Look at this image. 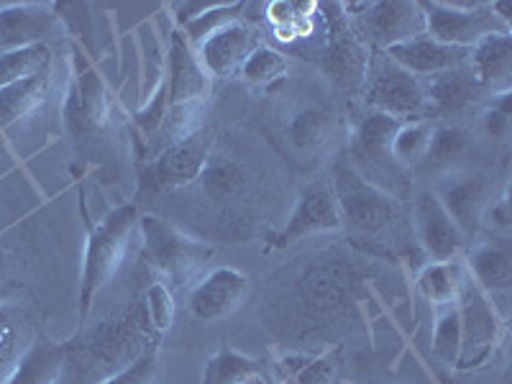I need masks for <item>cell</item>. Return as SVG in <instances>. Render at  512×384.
I'll return each mask as SVG.
<instances>
[{"mask_svg":"<svg viewBox=\"0 0 512 384\" xmlns=\"http://www.w3.org/2000/svg\"><path fill=\"white\" fill-rule=\"evenodd\" d=\"M52 64L54 57L49 44H34V47L3 52L0 54V90L18 80H26V77L52 70Z\"/></svg>","mask_w":512,"mask_h":384,"instance_id":"obj_33","label":"cell"},{"mask_svg":"<svg viewBox=\"0 0 512 384\" xmlns=\"http://www.w3.org/2000/svg\"><path fill=\"white\" fill-rule=\"evenodd\" d=\"M210 77L200 67L195 49L180 29L172 31L167 44V118L162 131L169 136L167 146L195 131L198 118L210 98Z\"/></svg>","mask_w":512,"mask_h":384,"instance_id":"obj_1","label":"cell"},{"mask_svg":"<svg viewBox=\"0 0 512 384\" xmlns=\"http://www.w3.org/2000/svg\"><path fill=\"white\" fill-rule=\"evenodd\" d=\"M433 121H408L400 123V128L392 136L390 157L400 169L418 167L425 159L428 144H431Z\"/></svg>","mask_w":512,"mask_h":384,"instance_id":"obj_34","label":"cell"},{"mask_svg":"<svg viewBox=\"0 0 512 384\" xmlns=\"http://www.w3.org/2000/svg\"><path fill=\"white\" fill-rule=\"evenodd\" d=\"M341 228V213H338L336 195H333L331 175L310 180L297 198L292 216L287 218L280 231L269 236L272 249H287L297 241L315 236V233H331Z\"/></svg>","mask_w":512,"mask_h":384,"instance_id":"obj_12","label":"cell"},{"mask_svg":"<svg viewBox=\"0 0 512 384\" xmlns=\"http://www.w3.org/2000/svg\"><path fill=\"white\" fill-rule=\"evenodd\" d=\"M397 128H400V121H397V118L369 111L367 116L361 118L359 126L354 128V134H351L349 154L351 159H356V164H351V167L359 169L361 164L369 162L372 172H377V175L379 172L390 175L392 169H400L390 157V144ZM372 172L367 175V180L372 177Z\"/></svg>","mask_w":512,"mask_h":384,"instance_id":"obj_19","label":"cell"},{"mask_svg":"<svg viewBox=\"0 0 512 384\" xmlns=\"http://www.w3.org/2000/svg\"><path fill=\"white\" fill-rule=\"evenodd\" d=\"M474 134L472 128H466L459 121H441L433 123L431 131V144H428V152H425V164L441 169H451V164L459 162L469 149H472Z\"/></svg>","mask_w":512,"mask_h":384,"instance_id":"obj_31","label":"cell"},{"mask_svg":"<svg viewBox=\"0 0 512 384\" xmlns=\"http://www.w3.org/2000/svg\"><path fill=\"white\" fill-rule=\"evenodd\" d=\"M198 182L200 190H203V195L210 203L226 205L239 198L241 192L246 190V172L236 159L218 152L216 144H213V152H210V159Z\"/></svg>","mask_w":512,"mask_h":384,"instance_id":"obj_29","label":"cell"},{"mask_svg":"<svg viewBox=\"0 0 512 384\" xmlns=\"http://www.w3.org/2000/svg\"><path fill=\"white\" fill-rule=\"evenodd\" d=\"M52 82V70H47L0 90V128L13 126L21 118H29L31 113L39 111L52 93Z\"/></svg>","mask_w":512,"mask_h":384,"instance_id":"obj_26","label":"cell"},{"mask_svg":"<svg viewBox=\"0 0 512 384\" xmlns=\"http://www.w3.org/2000/svg\"><path fill=\"white\" fill-rule=\"evenodd\" d=\"M456 308L461 315V356L456 367H479L500 344L502 320L497 318V310L489 303L487 292L479 290L472 277H466Z\"/></svg>","mask_w":512,"mask_h":384,"instance_id":"obj_13","label":"cell"},{"mask_svg":"<svg viewBox=\"0 0 512 384\" xmlns=\"http://www.w3.org/2000/svg\"><path fill=\"white\" fill-rule=\"evenodd\" d=\"M64 364V344L36 336L34 344L18 359L16 369L6 384H54Z\"/></svg>","mask_w":512,"mask_h":384,"instance_id":"obj_27","label":"cell"},{"mask_svg":"<svg viewBox=\"0 0 512 384\" xmlns=\"http://www.w3.org/2000/svg\"><path fill=\"white\" fill-rule=\"evenodd\" d=\"M469 70L487 95L510 93L512 36L492 34L469 49Z\"/></svg>","mask_w":512,"mask_h":384,"instance_id":"obj_23","label":"cell"},{"mask_svg":"<svg viewBox=\"0 0 512 384\" xmlns=\"http://www.w3.org/2000/svg\"><path fill=\"white\" fill-rule=\"evenodd\" d=\"M359 274L344 256H326L297 277V297L310 315L328 318L354 300Z\"/></svg>","mask_w":512,"mask_h":384,"instance_id":"obj_11","label":"cell"},{"mask_svg":"<svg viewBox=\"0 0 512 384\" xmlns=\"http://www.w3.org/2000/svg\"><path fill=\"white\" fill-rule=\"evenodd\" d=\"M482 228H489L492 233H497L500 239H507V233L512 228V213H510V195L507 190H502L500 195L492 198V203L487 205L482 218Z\"/></svg>","mask_w":512,"mask_h":384,"instance_id":"obj_42","label":"cell"},{"mask_svg":"<svg viewBox=\"0 0 512 384\" xmlns=\"http://www.w3.org/2000/svg\"><path fill=\"white\" fill-rule=\"evenodd\" d=\"M213 134L210 128H195L190 136L164 146L141 172V185L149 190H175L198 182L213 152Z\"/></svg>","mask_w":512,"mask_h":384,"instance_id":"obj_10","label":"cell"},{"mask_svg":"<svg viewBox=\"0 0 512 384\" xmlns=\"http://www.w3.org/2000/svg\"><path fill=\"white\" fill-rule=\"evenodd\" d=\"M331 185L341 213V228H349L356 236H379L405 218L402 200L361 177L349 162L333 167Z\"/></svg>","mask_w":512,"mask_h":384,"instance_id":"obj_2","label":"cell"},{"mask_svg":"<svg viewBox=\"0 0 512 384\" xmlns=\"http://www.w3.org/2000/svg\"><path fill=\"white\" fill-rule=\"evenodd\" d=\"M361 95L372 111L397 118L400 123L428 121L423 82L402 70L384 52L369 54Z\"/></svg>","mask_w":512,"mask_h":384,"instance_id":"obj_5","label":"cell"},{"mask_svg":"<svg viewBox=\"0 0 512 384\" xmlns=\"http://www.w3.org/2000/svg\"><path fill=\"white\" fill-rule=\"evenodd\" d=\"M420 8L425 13V34L448 47L472 49L492 34H512V26L484 0H431L420 3Z\"/></svg>","mask_w":512,"mask_h":384,"instance_id":"obj_8","label":"cell"},{"mask_svg":"<svg viewBox=\"0 0 512 384\" xmlns=\"http://www.w3.org/2000/svg\"><path fill=\"white\" fill-rule=\"evenodd\" d=\"M320 8V18L326 24L323 31V44L310 54L315 64H318L323 75L331 77L336 85H341L349 93H356L364 85V75H367L369 64V49L359 41L349 24V16L344 11V3H323Z\"/></svg>","mask_w":512,"mask_h":384,"instance_id":"obj_6","label":"cell"},{"mask_svg":"<svg viewBox=\"0 0 512 384\" xmlns=\"http://www.w3.org/2000/svg\"><path fill=\"white\" fill-rule=\"evenodd\" d=\"M246 11H249V6H246V3H213L208 11H203L198 18L187 21V24L177 26V29L185 34V39L190 41L192 47H198L200 41L208 39L213 31L223 29V26L233 24V21H241V18H246Z\"/></svg>","mask_w":512,"mask_h":384,"instance_id":"obj_36","label":"cell"},{"mask_svg":"<svg viewBox=\"0 0 512 384\" xmlns=\"http://www.w3.org/2000/svg\"><path fill=\"white\" fill-rule=\"evenodd\" d=\"M464 264L479 290L489 295H507L512 285V259L507 239L477 241Z\"/></svg>","mask_w":512,"mask_h":384,"instance_id":"obj_24","label":"cell"},{"mask_svg":"<svg viewBox=\"0 0 512 384\" xmlns=\"http://www.w3.org/2000/svg\"><path fill=\"white\" fill-rule=\"evenodd\" d=\"M267 364L251 356L239 354L231 346H223L213 359L205 364L203 384H249L254 377H264Z\"/></svg>","mask_w":512,"mask_h":384,"instance_id":"obj_32","label":"cell"},{"mask_svg":"<svg viewBox=\"0 0 512 384\" xmlns=\"http://www.w3.org/2000/svg\"><path fill=\"white\" fill-rule=\"evenodd\" d=\"M146 318H149V326L154 328L157 333H164L172 328L175 323V297L169 292V287L164 282H154L149 290H146Z\"/></svg>","mask_w":512,"mask_h":384,"instance_id":"obj_40","label":"cell"},{"mask_svg":"<svg viewBox=\"0 0 512 384\" xmlns=\"http://www.w3.org/2000/svg\"><path fill=\"white\" fill-rule=\"evenodd\" d=\"M121 369L105 359L95 349H90L80 336L64 344V364L54 384H103Z\"/></svg>","mask_w":512,"mask_h":384,"instance_id":"obj_28","label":"cell"},{"mask_svg":"<svg viewBox=\"0 0 512 384\" xmlns=\"http://www.w3.org/2000/svg\"><path fill=\"white\" fill-rule=\"evenodd\" d=\"M287 70H290V59H287V54L277 52V49L262 41V44L246 57L239 75L244 77L249 85H254V88H269L274 82H280L282 77L287 75Z\"/></svg>","mask_w":512,"mask_h":384,"instance_id":"obj_35","label":"cell"},{"mask_svg":"<svg viewBox=\"0 0 512 384\" xmlns=\"http://www.w3.org/2000/svg\"><path fill=\"white\" fill-rule=\"evenodd\" d=\"M249 295L246 274L233 267H218L208 272L198 285L190 290V313L203 323H216L228 318L233 310H239Z\"/></svg>","mask_w":512,"mask_h":384,"instance_id":"obj_16","label":"cell"},{"mask_svg":"<svg viewBox=\"0 0 512 384\" xmlns=\"http://www.w3.org/2000/svg\"><path fill=\"white\" fill-rule=\"evenodd\" d=\"M259 44L262 41H259L254 26L246 24L241 18V21H233V24L213 31L208 39H203L198 47L192 49H195V57H198L200 67H203L210 80H231V77L239 75L246 57Z\"/></svg>","mask_w":512,"mask_h":384,"instance_id":"obj_14","label":"cell"},{"mask_svg":"<svg viewBox=\"0 0 512 384\" xmlns=\"http://www.w3.org/2000/svg\"><path fill=\"white\" fill-rule=\"evenodd\" d=\"M469 277L464 259H451V262H428L418 272L415 287L436 308H451L459 303L464 282Z\"/></svg>","mask_w":512,"mask_h":384,"instance_id":"obj_25","label":"cell"},{"mask_svg":"<svg viewBox=\"0 0 512 384\" xmlns=\"http://www.w3.org/2000/svg\"><path fill=\"white\" fill-rule=\"evenodd\" d=\"M510 93L495 95V100L477 116L479 134L489 141H507L512 131V111H510Z\"/></svg>","mask_w":512,"mask_h":384,"instance_id":"obj_39","label":"cell"},{"mask_svg":"<svg viewBox=\"0 0 512 384\" xmlns=\"http://www.w3.org/2000/svg\"><path fill=\"white\" fill-rule=\"evenodd\" d=\"M139 223V210L134 203L121 205L113 213L105 216L100 226H95L88 236L85 246V267H82V287H80V315L88 318L90 305L95 295L113 280L126 259L131 233Z\"/></svg>","mask_w":512,"mask_h":384,"instance_id":"obj_3","label":"cell"},{"mask_svg":"<svg viewBox=\"0 0 512 384\" xmlns=\"http://www.w3.org/2000/svg\"><path fill=\"white\" fill-rule=\"evenodd\" d=\"M431 190L448 213V218L456 223L466 244L477 241L479 231H482L484 210L495 198L492 180L482 172H472V169H448L438 177Z\"/></svg>","mask_w":512,"mask_h":384,"instance_id":"obj_9","label":"cell"},{"mask_svg":"<svg viewBox=\"0 0 512 384\" xmlns=\"http://www.w3.org/2000/svg\"><path fill=\"white\" fill-rule=\"evenodd\" d=\"M277 384H336L338 364L328 354L292 351L274 361Z\"/></svg>","mask_w":512,"mask_h":384,"instance_id":"obj_30","label":"cell"},{"mask_svg":"<svg viewBox=\"0 0 512 384\" xmlns=\"http://www.w3.org/2000/svg\"><path fill=\"white\" fill-rule=\"evenodd\" d=\"M413 221L418 244L431 262H451L461 259L466 239L456 228V223L448 218L443 205L433 195V190H420L413 200Z\"/></svg>","mask_w":512,"mask_h":384,"instance_id":"obj_15","label":"cell"},{"mask_svg":"<svg viewBox=\"0 0 512 384\" xmlns=\"http://www.w3.org/2000/svg\"><path fill=\"white\" fill-rule=\"evenodd\" d=\"M157 377V344L146 346L126 369L105 379L103 384H154Z\"/></svg>","mask_w":512,"mask_h":384,"instance_id":"obj_41","label":"cell"},{"mask_svg":"<svg viewBox=\"0 0 512 384\" xmlns=\"http://www.w3.org/2000/svg\"><path fill=\"white\" fill-rule=\"evenodd\" d=\"M338 128V116L326 103H303L285 121L287 144L300 154H318L333 141Z\"/></svg>","mask_w":512,"mask_h":384,"instance_id":"obj_22","label":"cell"},{"mask_svg":"<svg viewBox=\"0 0 512 384\" xmlns=\"http://www.w3.org/2000/svg\"><path fill=\"white\" fill-rule=\"evenodd\" d=\"M57 16L49 6L41 3H8L0 6V54L13 49L47 44V36L54 31Z\"/></svg>","mask_w":512,"mask_h":384,"instance_id":"obj_20","label":"cell"},{"mask_svg":"<svg viewBox=\"0 0 512 384\" xmlns=\"http://www.w3.org/2000/svg\"><path fill=\"white\" fill-rule=\"evenodd\" d=\"M433 354L443 364H459L461 356V315L456 305L441 308L436 315V328H433Z\"/></svg>","mask_w":512,"mask_h":384,"instance_id":"obj_37","label":"cell"},{"mask_svg":"<svg viewBox=\"0 0 512 384\" xmlns=\"http://www.w3.org/2000/svg\"><path fill=\"white\" fill-rule=\"evenodd\" d=\"M420 82H423L425 105H428V121L433 123H436V118H446V123L461 118L464 113L472 111V105H477L487 95L482 85L474 80L469 64Z\"/></svg>","mask_w":512,"mask_h":384,"instance_id":"obj_17","label":"cell"},{"mask_svg":"<svg viewBox=\"0 0 512 384\" xmlns=\"http://www.w3.org/2000/svg\"><path fill=\"white\" fill-rule=\"evenodd\" d=\"M249 384H269V374H264V377H254Z\"/></svg>","mask_w":512,"mask_h":384,"instance_id":"obj_43","label":"cell"},{"mask_svg":"<svg viewBox=\"0 0 512 384\" xmlns=\"http://www.w3.org/2000/svg\"><path fill=\"white\" fill-rule=\"evenodd\" d=\"M349 24L369 52H387L402 41L425 34V13L415 0L344 3Z\"/></svg>","mask_w":512,"mask_h":384,"instance_id":"obj_7","label":"cell"},{"mask_svg":"<svg viewBox=\"0 0 512 384\" xmlns=\"http://www.w3.org/2000/svg\"><path fill=\"white\" fill-rule=\"evenodd\" d=\"M136 226L141 228L144 259L154 269H159L164 280L175 287L190 285L213 256V249L208 244L192 239L159 216H139Z\"/></svg>","mask_w":512,"mask_h":384,"instance_id":"obj_4","label":"cell"},{"mask_svg":"<svg viewBox=\"0 0 512 384\" xmlns=\"http://www.w3.org/2000/svg\"><path fill=\"white\" fill-rule=\"evenodd\" d=\"M26 313L16 305H0V369L21 356L26 333Z\"/></svg>","mask_w":512,"mask_h":384,"instance_id":"obj_38","label":"cell"},{"mask_svg":"<svg viewBox=\"0 0 512 384\" xmlns=\"http://www.w3.org/2000/svg\"><path fill=\"white\" fill-rule=\"evenodd\" d=\"M384 54L395 64H400L402 70L418 77V80H428L433 75H441V72L469 64V49L448 47V44H441V41H436L428 34L402 41V44L390 47Z\"/></svg>","mask_w":512,"mask_h":384,"instance_id":"obj_18","label":"cell"},{"mask_svg":"<svg viewBox=\"0 0 512 384\" xmlns=\"http://www.w3.org/2000/svg\"><path fill=\"white\" fill-rule=\"evenodd\" d=\"M64 118L75 136H85L105 126L108 118V93L103 82L90 67H77L75 82H72L67 103H64Z\"/></svg>","mask_w":512,"mask_h":384,"instance_id":"obj_21","label":"cell"}]
</instances>
